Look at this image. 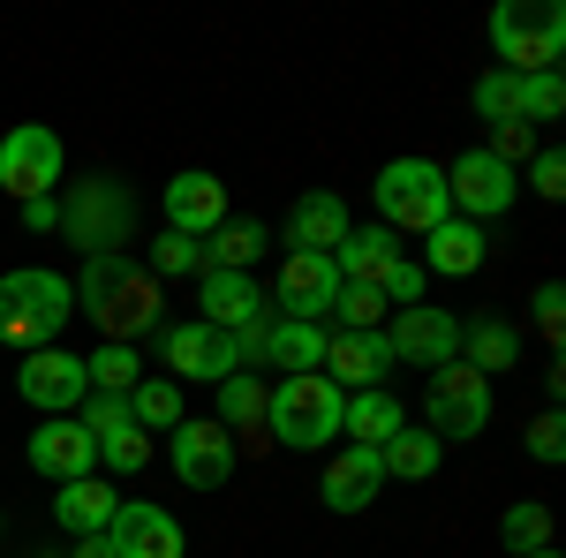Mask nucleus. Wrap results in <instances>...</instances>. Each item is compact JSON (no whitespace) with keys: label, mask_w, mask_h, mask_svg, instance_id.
<instances>
[{"label":"nucleus","mask_w":566,"mask_h":558,"mask_svg":"<svg viewBox=\"0 0 566 558\" xmlns=\"http://www.w3.org/2000/svg\"><path fill=\"white\" fill-rule=\"evenodd\" d=\"M151 264H159V280H189V272H205V242L167 227V242H151Z\"/></svg>","instance_id":"nucleus-36"},{"label":"nucleus","mask_w":566,"mask_h":558,"mask_svg":"<svg viewBox=\"0 0 566 558\" xmlns=\"http://www.w3.org/2000/svg\"><path fill=\"white\" fill-rule=\"evenodd\" d=\"M98 461H106V468H114V475H136V468H144V461H151V438H144V430H136V423L106 430V438H98Z\"/></svg>","instance_id":"nucleus-35"},{"label":"nucleus","mask_w":566,"mask_h":558,"mask_svg":"<svg viewBox=\"0 0 566 558\" xmlns=\"http://www.w3.org/2000/svg\"><path fill=\"white\" fill-rule=\"evenodd\" d=\"M370 197H378L386 234L392 227H400V234H431L438 219H453V204H446V167H431V159H392V167L370 181Z\"/></svg>","instance_id":"nucleus-5"},{"label":"nucleus","mask_w":566,"mask_h":558,"mask_svg":"<svg viewBox=\"0 0 566 558\" xmlns=\"http://www.w3.org/2000/svg\"><path fill=\"white\" fill-rule=\"evenodd\" d=\"M264 362H280V378L325 370V325H295V317H272V333H264Z\"/></svg>","instance_id":"nucleus-26"},{"label":"nucleus","mask_w":566,"mask_h":558,"mask_svg":"<svg viewBox=\"0 0 566 558\" xmlns=\"http://www.w3.org/2000/svg\"><path fill=\"white\" fill-rule=\"evenodd\" d=\"M536 325H544V340L559 347V333H566V287H559V280L536 287Z\"/></svg>","instance_id":"nucleus-42"},{"label":"nucleus","mask_w":566,"mask_h":558,"mask_svg":"<svg viewBox=\"0 0 566 558\" xmlns=\"http://www.w3.org/2000/svg\"><path fill=\"white\" fill-rule=\"evenodd\" d=\"M438 461H446V445H438L423 423L392 430L386 445H378V468H386V483H423V475H438Z\"/></svg>","instance_id":"nucleus-25"},{"label":"nucleus","mask_w":566,"mask_h":558,"mask_svg":"<svg viewBox=\"0 0 566 558\" xmlns=\"http://www.w3.org/2000/svg\"><path fill=\"white\" fill-rule=\"evenodd\" d=\"M392 362H423V370H438V362H461V325L438 309V302H408L400 317H392Z\"/></svg>","instance_id":"nucleus-12"},{"label":"nucleus","mask_w":566,"mask_h":558,"mask_svg":"<svg viewBox=\"0 0 566 558\" xmlns=\"http://www.w3.org/2000/svg\"><path fill=\"white\" fill-rule=\"evenodd\" d=\"M76 302L91 309V325H98L106 340H122V347H129L144 325H159V287H151V272H136L122 250H106V257L84 264Z\"/></svg>","instance_id":"nucleus-1"},{"label":"nucleus","mask_w":566,"mask_h":558,"mask_svg":"<svg viewBox=\"0 0 566 558\" xmlns=\"http://www.w3.org/2000/svg\"><path fill=\"white\" fill-rule=\"evenodd\" d=\"M461 362H469L476 378H491V370H514V362H522V333H514L506 317H476V325L461 333Z\"/></svg>","instance_id":"nucleus-28"},{"label":"nucleus","mask_w":566,"mask_h":558,"mask_svg":"<svg viewBox=\"0 0 566 558\" xmlns=\"http://www.w3.org/2000/svg\"><path fill=\"white\" fill-rule=\"evenodd\" d=\"M423 415H431V438L446 445V438H476L483 423H491V378H476L469 362H438L431 386H423Z\"/></svg>","instance_id":"nucleus-6"},{"label":"nucleus","mask_w":566,"mask_h":558,"mask_svg":"<svg viewBox=\"0 0 566 558\" xmlns=\"http://www.w3.org/2000/svg\"><path fill=\"white\" fill-rule=\"evenodd\" d=\"M333 295H340V264L287 250V264H280V295H264V302H280L295 325H317V317H333Z\"/></svg>","instance_id":"nucleus-14"},{"label":"nucleus","mask_w":566,"mask_h":558,"mask_svg":"<svg viewBox=\"0 0 566 558\" xmlns=\"http://www.w3.org/2000/svg\"><path fill=\"white\" fill-rule=\"evenodd\" d=\"M528 558H559V551H528Z\"/></svg>","instance_id":"nucleus-46"},{"label":"nucleus","mask_w":566,"mask_h":558,"mask_svg":"<svg viewBox=\"0 0 566 558\" xmlns=\"http://www.w3.org/2000/svg\"><path fill=\"white\" fill-rule=\"evenodd\" d=\"M483 227H469V219H438L431 227V250H423V272H446V280H469L483 264Z\"/></svg>","instance_id":"nucleus-24"},{"label":"nucleus","mask_w":566,"mask_h":558,"mask_svg":"<svg viewBox=\"0 0 566 558\" xmlns=\"http://www.w3.org/2000/svg\"><path fill=\"white\" fill-rule=\"evenodd\" d=\"M69 317H76V287H69L61 272L23 264V272H8V280H0V340H15L23 355L53 347V333H61Z\"/></svg>","instance_id":"nucleus-3"},{"label":"nucleus","mask_w":566,"mask_h":558,"mask_svg":"<svg viewBox=\"0 0 566 558\" xmlns=\"http://www.w3.org/2000/svg\"><path fill=\"white\" fill-rule=\"evenodd\" d=\"M378 491H386V468H378V453H370V445H340V461L317 475L325 514H363Z\"/></svg>","instance_id":"nucleus-20"},{"label":"nucleus","mask_w":566,"mask_h":558,"mask_svg":"<svg viewBox=\"0 0 566 558\" xmlns=\"http://www.w3.org/2000/svg\"><path fill=\"white\" fill-rule=\"evenodd\" d=\"M197 302H205L197 325H212V333H242V325H258L264 309H272L250 272H197Z\"/></svg>","instance_id":"nucleus-19"},{"label":"nucleus","mask_w":566,"mask_h":558,"mask_svg":"<svg viewBox=\"0 0 566 558\" xmlns=\"http://www.w3.org/2000/svg\"><path fill=\"white\" fill-rule=\"evenodd\" d=\"M528 453H536L544 468H559V461H566V423H559V408H544V415L528 423Z\"/></svg>","instance_id":"nucleus-39"},{"label":"nucleus","mask_w":566,"mask_h":558,"mask_svg":"<svg viewBox=\"0 0 566 558\" xmlns=\"http://www.w3.org/2000/svg\"><path fill=\"white\" fill-rule=\"evenodd\" d=\"M287 242H295L303 257H333V250L348 242V204H340L333 189L295 197V212H287Z\"/></svg>","instance_id":"nucleus-21"},{"label":"nucleus","mask_w":566,"mask_h":558,"mask_svg":"<svg viewBox=\"0 0 566 558\" xmlns=\"http://www.w3.org/2000/svg\"><path fill=\"white\" fill-rule=\"evenodd\" d=\"M559 114H566L559 69H544V76H522V122H559Z\"/></svg>","instance_id":"nucleus-38"},{"label":"nucleus","mask_w":566,"mask_h":558,"mask_svg":"<svg viewBox=\"0 0 566 558\" xmlns=\"http://www.w3.org/2000/svg\"><path fill=\"white\" fill-rule=\"evenodd\" d=\"M23 227H31V234L61 227V204H53V197H31V204H23Z\"/></svg>","instance_id":"nucleus-44"},{"label":"nucleus","mask_w":566,"mask_h":558,"mask_svg":"<svg viewBox=\"0 0 566 558\" xmlns=\"http://www.w3.org/2000/svg\"><path fill=\"white\" fill-rule=\"evenodd\" d=\"M491 45H499L506 76H544L566 53V8L559 0H499L491 8Z\"/></svg>","instance_id":"nucleus-4"},{"label":"nucleus","mask_w":566,"mask_h":558,"mask_svg":"<svg viewBox=\"0 0 566 558\" xmlns=\"http://www.w3.org/2000/svg\"><path fill=\"white\" fill-rule=\"evenodd\" d=\"M514 197H522V173L499 167L483 144H476V151H461V159L446 167V204H461V219H469V227H476V219H499Z\"/></svg>","instance_id":"nucleus-9"},{"label":"nucleus","mask_w":566,"mask_h":558,"mask_svg":"<svg viewBox=\"0 0 566 558\" xmlns=\"http://www.w3.org/2000/svg\"><path fill=\"white\" fill-rule=\"evenodd\" d=\"M333 264H340V287H386V272L400 264V242L386 227H348V242L333 250Z\"/></svg>","instance_id":"nucleus-22"},{"label":"nucleus","mask_w":566,"mask_h":558,"mask_svg":"<svg viewBox=\"0 0 566 558\" xmlns=\"http://www.w3.org/2000/svg\"><path fill=\"white\" fill-rule=\"evenodd\" d=\"M167 362H175V378H205V386H219V378H234V370H242L234 333H212V325H197V317L167 333Z\"/></svg>","instance_id":"nucleus-17"},{"label":"nucleus","mask_w":566,"mask_h":558,"mask_svg":"<svg viewBox=\"0 0 566 558\" xmlns=\"http://www.w3.org/2000/svg\"><path fill=\"white\" fill-rule=\"evenodd\" d=\"M84 378L98 392H122V400H129L136 378H144V355H136V347H122V340H98V355H84Z\"/></svg>","instance_id":"nucleus-30"},{"label":"nucleus","mask_w":566,"mask_h":558,"mask_svg":"<svg viewBox=\"0 0 566 558\" xmlns=\"http://www.w3.org/2000/svg\"><path fill=\"white\" fill-rule=\"evenodd\" d=\"M340 430H348V445H386L392 430H408L400 423V400H392L386 386H370V392H348V408H340Z\"/></svg>","instance_id":"nucleus-27"},{"label":"nucleus","mask_w":566,"mask_h":558,"mask_svg":"<svg viewBox=\"0 0 566 558\" xmlns=\"http://www.w3.org/2000/svg\"><path fill=\"white\" fill-rule=\"evenodd\" d=\"M528 189H536L544 204H559V197H566V159H559V151H536V167H528Z\"/></svg>","instance_id":"nucleus-41"},{"label":"nucleus","mask_w":566,"mask_h":558,"mask_svg":"<svg viewBox=\"0 0 566 558\" xmlns=\"http://www.w3.org/2000/svg\"><path fill=\"white\" fill-rule=\"evenodd\" d=\"M378 295L400 302V309H408V302H423V264H408V257H400V264L386 272V287H378Z\"/></svg>","instance_id":"nucleus-43"},{"label":"nucleus","mask_w":566,"mask_h":558,"mask_svg":"<svg viewBox=\"0 0 566 558\" xmlns=\"http://www.w3.org/2000/svg\"><path fill=\"white\" fill-rule=\"evenodd\" d=\"M31 468L53 475V483H84V475H98V438H91L76 415L39 423V430H31Z\"/></svg>","instance_id":"nucleus-15"},{"label":"nucleus","mask_w":566,"mask_h":558,"mask_svg":"<svg viewBox=\"0 0 566 558\" xmlns=\"http://www.w3.org/2000/svg\"><path fill=\"white\" fill-rule=\"evenodd\" d=\"M333 317H340V333H378L386 295H378V287H340V295H333Z\"/></svg>","instance_id":"nucleus-37"},{"label":"nucleus","mask_w":566,"mask_h":558,"mask_svg":"<svg viewBox=\"0 0 566 558\" xmlns=\"http://www.w3.org/2000/svg\"><path fill=\"white\" fill-rule=\"evenodd\" d=\"M106 544H114V558H181L189 551V544H181V520L159 514V506H144V498H122V506H114Z\"/></svg>","instance_id":"nucleus-13"},{"label":"nucleus","mask_w":566,"mask_h":558,"mask_svg":"<svg viewBox=\"0 0 566 558\" xmlns=\"http://www.w3.org/2000/svg\"><path fill=\"white\" fill-rule=\"evenodd\" d=\"M212 423H264V378H250V370H234V378H219V415Z\"/></svg>","instance_id":"nucleus-32"},{"label":"nucleus","mask_w":566,"mask_h":558,"mask_svg":"<svg viewBox=\"0 0 566 558\" xmlns=\"http://www.w3.org/2000/svg\"><path fill=\"white\" fill-rule=\"evenodd\" d=\"M76 558H114V544H106V536H84V544H76Z\"/></svg>","instance_id":"nucleus-45"},{"label":"nucleus","mask_w":566,"mask_h":558,"mask_svg":"<svg viewBox=\"0 0 566 558\" xmlns=\"http://www.w3.org/2000/svg\"><path fill=\"white\" fill-rule=\"evenodd\" d=\"M167 453H175V475L189 491H219L234 475V430L212 423V415H181L167 430Z\"/></svg>","instance_id":"nucleus-8"},{"label":"nucleus","mask_w":566,"mask_h":558,"mask_svg":"<svg viewBox=\"0 0 566 558\" xmlns=\"http://www.w3.org/2000/svg\"><path fill=\"white\" fill-rule=\"evenodd\" d=\"M15 392L39 408V415H69V408H84V355H61V347H39V355H23L15 362Z\"/></svg>","instance_id":"nucleus-11"},{"label":"nucleus","mask_w":566,"mask_h":558,"mask_svg":"<svg viewBox=\"0 0 566 558\" xmlns=\"http://www.w3.org/2000/svg\"><path fill=\"white\" fill-rule=\"evenodd\" d=\"M129 415H136V430H175L181 423V386L175 378H136Z\"/></svg>","instance_id":"nucleus-31"},{"label":"nucleus","mask_w":566,"mask_h":558,"mask_svg":"<svg viewBox=\"0 0 566 558\" xmlns=\"http://www.w3.org/2000/svg\"><path fill=\"white\" fill-rule=\"evenodd\" d=\"M129 189L122 181H84L69 204H61V227H69V242H84L91 257H106L114 242H129Z\"/></svg>","instance_id":"nucleus-10"},{"label":"nucleus","mask_w":566,"mask_h":558,"mask_svg":"<svg viewBox=\"0 0 566 558\" xmlns=\"http://www.w3.org/2000/svg\"><path fill=\"white\" fill-rule=\"evenodd\" d=\"M159 204H167V227H175V234H197V242H205L212 227H227V181L205 173V167H189V173L167 181Z\"/></svg>","instance_id":"nucleus-16"},{"label":"nucleus","mask_w":566,"mask_h":558,"mask_svg":"<svg viewBox=\"0 0 566 558\" xmlns=\"http://www.w3.org/2000/svg\"><path fill=\"white\" fill-rule=\"evenodd\" d=\"M61 167H69V151H61V136L45 129V122H23V129L0 136V189H8L15 204L53 197V189H61Z\"/></svg>","instance_id":"nucleus-7"},{"label":"nucleus","mask_w":566,"mask_h":558,"mask_svg":"<svg viewBox=\"0 0 566 558\" xmlns=\"http://www.w3.org/2000/svg\"><path fill=\"white\" fill-rule=\"evenodd\" d=\"M476 114L491 129H499V122H522V76H506V69L476 76Z\"/></svg>","instance_id":"nucleus-34"},{"label":"nucleus","mask_w":566,"mask_h":558,"mask_svg":"<svg viewBox=\"0 0 566 558\" xmlns=\"http://www.w3.org/2000/svg\"><path fill=\"white\" fill-rule=\"evenodd\" d=\"M499 536L514 544V558H528V551H552V514H544L536 498H522V506H506Z\"/></svg>","instance_id":"nucleus-33"},{"label":"nucleus","mask_w":566,"mask_h":558,"mask_svg":"<svg viewBox=\"0 0 566 558\" xmlns=\"http://www.w3.org/2000/svg\"><path fill=\"white\" fill-rule=\"evenodd\" d=\"M483 151H491V159H499V167H522L528 151H536V129H528V122H499V129H491V144H483Z\"/></svg>","instance_id":"nucleus-40"},{"label":"nucleus","mask_w":566,"mask_h":558,"mask_svg":"<svg viewBox=\"0 0 566 558\" xmlns=\"http://www.w3.org/2000/svg\"><path fill=\"white\" fill-rule=\"evenodd\" d=\"M340 408H348V392L333 386L325 370H303V378L264 386V430H272L280 445H295V453L333 445V438H340Z\"/></svg>","instance_id":"nucleus-2"},{"label":"nucleus","mask_w":566,"mask_h":558,"mask_svg":"<svg viewBox=\"0 0 566 558\" xmlns=\"http://www.w3.org/2000/svg\"><path fill=\"white\" fill-rule=\"evenodd\" d=\"M386 370H392L386 333H325V378H333L340 392L386 386Z\"/></svg>","instance_id":"nucleus-18"},{"label":"nucleus","mask_w":566,"mask_h":558,"mask_svg":"<svg viewBox=\"0 0 566 558\" xmlns=\"http://www.w3.org/2000/svg\"><path fill=\"white\" fill-rule=\"evenodd\" d=\"M114 506H122V491H114V483H98V475H84V483H61V498H53V520H61L69 536H106Z\"/></svg>","instance_id":"nucleus-23"},{"label":"nucleus","mask_w":566,"mask_h":558,"mask_svg":"<svg viewBox=\"0 0 566 558\" xmlns=\"http://www.w3.org/2000/svg\"><path fill=\"white\" fill-rule=\"evenodd\" d=\"M272 250V234H264L258 219H227L205 234V272H250V264Z\"/></svg>","instance_id":"nucleus-29"}]
</instances>
